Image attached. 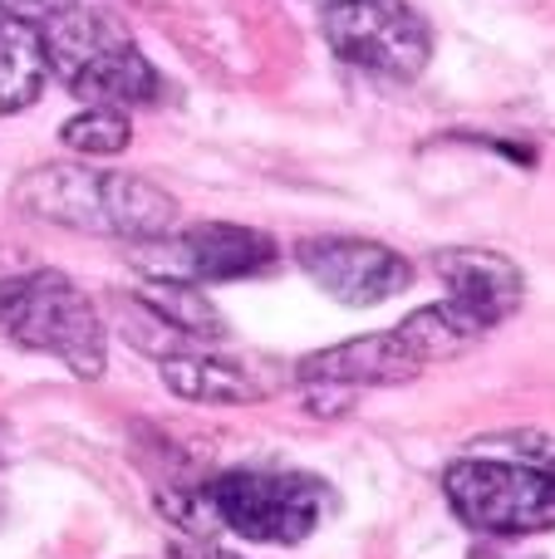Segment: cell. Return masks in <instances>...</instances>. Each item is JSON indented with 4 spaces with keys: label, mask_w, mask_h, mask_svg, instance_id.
I'll return each mask as SVG.
<instances>
[{
    "label": "cell",
    "mask_w": 555,
    "mask_h": 559,
    "mask_svg": "<svg viewBox=\"0 0 555 559\" xmlns=\"http://www.w3.org/2000/svg\"><path fill=\"white\" fill-rule=\"evenodd\" d=\"M10 202L25 216L118 241H163L177 226V197L133 173H98L84 163L29 167Z\"/></svg>",
    "instance_id": "1"
},
{
    "label": "cell",
    "mask_w": 555,
    "mask_h": 559,
    "mask_svg": "<svg viewBox=\"0 0 555 559\" xmlns=\"http://www.w3.org/2000/svg\"><path fill=\"white\" fill-rule=\"evenodd\" d=\"M45 64L74 98H88V108H128L153 104L163 94V79L138 49V39L118 25L108 10L69 5L39 25Z\"/></svg>",
    "instance_id": "2"
},
{
    "label": "cell",
    "mask_w": 555,
    "mask_h": 559,
    "mask_svg": "<svg viewBox=\"0 0 555 559\" xmlns=\"http://www.w3.org/2000/svg\"><path fill=\"white\" fill-rule=\"evenodd\" d=\"M0 329L35 354L59 358L74 378H98L108 364V338L94 299L59 271H25L5 280Z\"/></svg>",
    "instance_id": "3"
},
{
    "label": "cell",
    "mask_w": 555,
    "mask_h": 559,
    "mask_svg": "<svg viewBox=\"0 0 555 559\" xmlns=\"http://www.w3.org/2000/svg\"><path fill=\"white\" fill-rule=\"evenodd\" d=\"M216 525L256 545H300L330 511V486L305 472H226L197 496Z\"/></svg>",
    "instance_id": "4"
},
{
    "label": "cell",
    "mask_w": 555,
    "mask_h": 559,
    "mask_svg": "<svg viewBox=\"0 0 555 559\" xmlns=\"http://www.w3.org/2000/svg\"><path fill=\"white\" fill-rule=\"evenodd\" d=\"M448 506L487 535H541L555 531V476L551 466L462 456L442 476Z\"/></svg>",
    "instance_id": "5"
},
{
    "label": "cell",
    "mask_w": 555,
    "mask_h": 559,
    "mask_svg": "<svg viewBox=\"0 0 555 559\" xmlns=\"http://www.w3.org/2000/svg\"><path fill=\"white\" fill-rule=\"evenodd\" d=\"M320 29L344 64L383 79H418L433 55V29L409 0H330Z\"/></svg>",
    "instance_id": "6"
},
{
    "label": "cell",
    "mask_w": 555,
    "mask_h": 559,
    "mask_svg": "<svg viewBox=\"0 0 555 559\" xmlns=\"http://www.w3.org/2000/svg\"><path fill=\"white\" fill-rule=\"evenodd\" d=\"M275 241L256 226L202 222L182 236H163L153 251L138 261L153 271V280H182V285H222V280H251L275 265Z\"/></svg>",
    "instance_id": "7"
},
{
    "label": "cell",
    "mask_w": 555,
    "mask_h": 559,
    "mask_svg": "<svg viewBox=\"0 0 555 559\" xmlns=\"http://www.w3.org/2000/svg\"><path fill=\"white\" fill-rule=\"evenodd\" d=\"M295 261L300 271L334 295L350 309H369L383 299L403 295L413 285V265L399 251L379 241H359V236H315V241L295 246Z\"/></svg>",
    "instance_id": "8"
},
{
    "label": "cell",
    "mask_w": 555,
    "mask_h": 559,
    "mask_svg": "<svg viewBox=\"0 0 555 559\" xmlns=\"http://www.w3.org/2000/svg\"><path fill=\"white\" fill-rule=\"evenodd\" d=\"M423 354L413 348V338L399 329H379V334L350 338V344L320 348V354L300 358L295 378L305 388H334V393H359V388H389V383H409L423 373Z\"/></svg>",
    "instance_id": "9"
},
{
    "label": "cell",
    "mask_w": 555,
    "mask_h": 559,
    "mask_svg": "<svg viewBox=\"0 0 555 559\" xmlns=\"http://www.w3.org/2000/svg\"><path fill=\"white\" fill-rule=\"evenodd\" d=\"M438 275L448 285V305L468 319L477 334L497 329L501 319L517 314L521 305V271L497 251H477V246H458V251H438Z\"/></svg>",
    "instance_id": "10"
},
{
    "label": "cell",
    "mask_w": 555,
    "mask_h": 559,
    "mask_svg": "<svg viewBox=\"0 0 555 559\" xmlns=\"http://www.w3.org/2000/svg\"><path fill=\"white\" fill-rule=\"evenodd\" d=\"M45 39L39 25H29L25 15H15L10 5H0V114L35 104V94L45 88Z\"/></svg>",
    "instance_id": "11"
},
{
    "label": "cell",
    "mask_w": 555,
    "mask_h": 559,
    "mask_svg": "<svg viewBox=\"0 0 555 559\" xmlns=\"http://www.w3.org/2000/svg\"><path fill=\"white\" fill-rule=\"evenodd\" d=\"M163 383L187 403H256L261 397V383L241 364H226L212 354L163 358Z\"/></svg>",
    "instance_id": "12"
},
{
    "label": "cell",
    "mask_w": 555,
    "mask_h": 559,
    "mask_svg": "<svg viewBox=\"0 0 555 559\" xmlns=\"http://www.w3.org/2000/svg\"><path fill=\"white\" fill-rule=\"evenodd\" d=\"M138 299H143L163 324L182 329V334H192V338H226L222 309L202 295V285H182V280H147Z\"/></svg>",
    "instance_id": "13"
},
{
    "label": "cell",
    "mask_w": 555,
    "mask_h": 559,
    "mask_svg": "<svg viewBox=\"0 0 555 559\" xmlns=\"http://www.w3.org/2000/svg\"><path fill=\"white\" fill-rule=\"evenodd\" d=\"M59 138L84 157H114L133 143V123H128L123 108H84L59 128Z\"/></svg>",
    "instance_id": "14"
},
{
    "label": "cell",
    "mask_w": 555,
    "mask_h": 559,
    "mask_svg": "<svg viewBox=\"0 0 555 559\" xmlns=\"http://www.w3.org/2000/svg\"><path fill=\"white\" fill-rule=\"evenodd\" d=\"M173 559H241V555H226L216 545H202V540H177L173 545Z\"/></svg>",
    "instance_id": "15"
},
{
    "label": "cell",
    "mask_w": 555,
    "mask_h": 559,
    "mask_svg": "<svg viewBox=\"0 0 555 559\" xmlns=\"http://www.w3.org/2000/svg\"><path fill=\"white\" fill-rule=\"evenodd\" d=\"M15 5H29V10H49V15H55V10H69V5H74V0H15Z\"/></svg>",
    "instance_id": "16"
},
{
    "label": "cell",
    "mask_w": 555,
    "mask_h": 559,
    "mask_svg": "<svg viewBox=\"0 0 555 559\" xmlns=\"http://www.w3.org/2000/svg\"><path fill=\"white\" fill-rule=\"evenodd\" d=\"M551 476H555V462H551Z\"/></svg>",
    "instance_id": "17"
}]
</instances>
